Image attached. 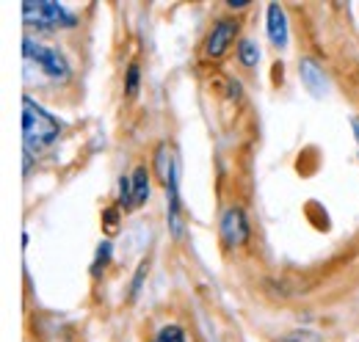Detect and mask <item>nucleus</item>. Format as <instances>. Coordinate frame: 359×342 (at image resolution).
<instances>
[{"label": "nucleus", "instance_id": "nucleus-13", "mask_svg": "<svg viewBox=\"0 0 359 342\" xmlns=\"http://www.w3.org/2000/svg\"><path fill=\"white\" fill-rule=\"evenodd\" d=\"M279 342H320V334H315V331H290L287 337H282Z\"/></svg>", "mask_w": 359, "mask_h": 342}, {"label": "nucleus", "instance_id": "nucleus-12", "mask_svg": "<svg viewBox=\"0 0 359 342\" xmlns=\"http://www.w3.org/2000/svg\"><path fill=\"white\" fill-rule=\"evenodd\" d=\"M158 342H185V334L180 326H163L158 331Z\"/></svg>", "mask_w": 359, "mask_h": 342}, {"label": "nucleus", "instance_id": "nucleus-10", "mask_svg": "<svg viewBox=\"0 0 359 342\" xmlns=\"http://www.w3.org/2000/svg\"><path fill=\"white\" fill-rule=\"evenodd\" d=\"M238 55H241V64H243V67H249V69H255V67H257V61H260V50H257V44L252 42V39H243V42H241Z\"/></svg>", "mask_w": 359, "mask_h": 342}, {"label": "nucleus", "instance_id": "nucleus-4", "mask_svg": "<svg viewBox=\"0 0 359 342\" xmlns=\"http://www.w3.org/2000/svg\"><path fill=\"white\" fill-rule=\"evenodd\" d=\"M235 36H238V20H219V22L213 25V31H210L208 42H205L208 55H213V58L224 55L226 47L235 42Z\"/></svg>", "mask_w": 359, "mask_h": 342}, {"label": "nucleus", "instance_id": "nucleus-9", "mask_svg": "<svg viewBox=\"0 0 359 342\" xmlns=\"http://www.w3.org/2000/svg\"><path fill=\"white\" fill-rule=\"evenodd\" d=\"M42 11H45L47 25H55V28H72L75 25V17L55 3H42Z\"/></svg>", "mask_w": 359, "mask_h": 342}, {"label": "nucleus", "instance_id": "nucleus-3", "mask_svg": "<svg viewBox=\"0 0 359 342\" xmlns=\"http://www.w3.org/2000/svg\"><path fill=\"white\" fill-rule=\"evenodd\" d=\"M222 240L226 246H243L249 240V221L241 207H229L222 215Z\"/></svg>", "mask_w": 359, "mask_h": 342}, {"label": "nucleus", "instance_id": "nucleus-17", "mask_svg": "<svg viewBox=\"0 0 359 342\" xmlns=\"http://www.w3.org/2000/svg\"><path fill=\"white\" fill-rule=\"evenodd\" d=\"M116 218H119V210H105V224L108 226H116Z\"/></svg>", "mask_w": 359, "mask_h": 342}, {"label": "nucleus", "instance_id": "nucleus-1", "mask_svg": "<svg viewBox=\"0 0 359 342\" xmlns=\"http://www.w3.org/2000/svg\"><path fill=\"white\" fill-rule=\"evenodd\" d=\"M22 130H25V155L45 149L58 138V122L47 114L42 105H36L31 97L22 100Z\"/></svg>", "mask_w": 359, "mask_h": 342}, {"label": "nucleus", "instance_id": "nucleus-15", "mask_svg": "<svg viewBox=\"0 0 359 342\" xmlns=\"http://www.w3.org/2000/svg\"><path fill=\"white\" fill-rule=\"evenodd\" d=\"M138 78H141V75H138V67H130V69H128V94H130V97H135V94H138Z\"/></svg>", "mask_w": 359, "mask_h": 342}, {"label": "nucleus", "instance_id": "nucleus-6", "mask_svg": "<svg viewBox=\"0 0 359 342\" xmlns=\"http://www.w3.org/2000/svg\"><path fill=\"white\" fill-rule=\"evenodd\" d=\"M299 72H302V81H304V86L313 91L315 97H320V94L326 91V78H323V69L315 64L313 58H304V61H302V67H299Z\"/></svg>", "mask_w": 359, "mask_h": 342}, {"label": "nucleus", "instance_id": "nucleus-2", "mask_svg": "<svg viewBox=\"0 0 359 342\" xmlns=\"http://www.w3.org/2000/svg\"><path fill=\"white\" fill-rule=\"evenodd\" d=\"M25 58L28 61H36V67H42V72H45L47 78H53V81H69V67H67V61H64V55H58L55 50H47V47H39V44H34L31 39H25Z\"/></svg>", "mask_w": 359, "mask_h": 342}, {"label": "nucleus", "instance_id": "nucleus-16", "mask_svg": "<svg viewBox=\"0 0 359 342\" xmlns=\"http://www.w3.org/2000/svg\"><path fill=\"white\" fill-rule=\"evenodd\" d=\"M144 273H147V262L138 268V276H135V282H133V296L138 293V287H141V279H144Z\"/></svg>", "mask_w": 359, "mask_h": 342}, {"label": "nucleus", "instance_id": "nucleus-11", "mask_svg": "<svg viewBox=\"0 0 359 342\" xmlns=\"http://www.w3.org/2000/svg\"><path fill=\"white\" fill-rule=\"evenodd\" d=\"M119 205L125 207V210H133V185H130V179H119Z\"/></svg>", "mask_w": 359, "mask_h": 342}, {"label": "nucleus", "instance_id": "nucleus-8", "mask_svg": "<svg viewBox=\"0 0 359 342\" xmlns=\"http://www.w3.org/2000/svg\"><path fill=\"white\" fill-rule=\"evenodd\" d=\"M130 185H133V205L141 207L149 199V171L144 169V166H138L133 171V177H130Z\"/></svg>", "mask_w": 359, "mask_h": 342}, {"label": "nucleus", "instance_id": "nucleus-14", "mask_svg": "<svg viewBox=\"0 0 359 342\" xmlns=\"http://www.w3.org/2000/svg\"><path fill=\"white\" fill-rule=\"evenodd\" d=\"M108 256H111V243H108V240H102V243H100V249H97V256H94V273H100V268L108 262Z\"/></svg>", "mask_w": 359, "mask_h": 342}, {"label": "nucleus", "instance_id": "nucleus-18", "mask_svg": "<svg viewBox=\"0 0 359 342\" xmlns=\"http://www.w3.org/2000/svg\"><path fill=\"white\" fill-rule=\"evenodd\" d=\"M354 130H357V141H359V119H354Z\"/></svg>", "mask_w": 359, "mask_h": 342}, {"label": "nucleus", "instance_id": "nucleus-5", "mask_svg": "<svg viewBox=\"0 0 359 342\" xmlns=\"http://www.w3.org/2000/svg\"><path fill=\"white\" fill-rule=\"evenodd\" d=\"M269 36L276 47H285L287 44V20H285L282 6H276V3L269 6Z\"/></svg>", "mask_w": 359, "mask_h": 342}, {"label": "nucleus", "instance_id": "nucleus-7", "mask_svg": "<svg viewBox=\"0 0 359 342\" xmlns=\"http://www.w3.org/2000/svg\"><path fill=\"white\" fill-rule=\"evenodd\" d=\"M155 169H158V174H161V182H163V185H169V182H172V177H175V171H177V163H175V155H172V149H169L166 144H161V146H158Z\"/></svg>", "mask_w": 359, "mask_h": 342}]
</instances>
